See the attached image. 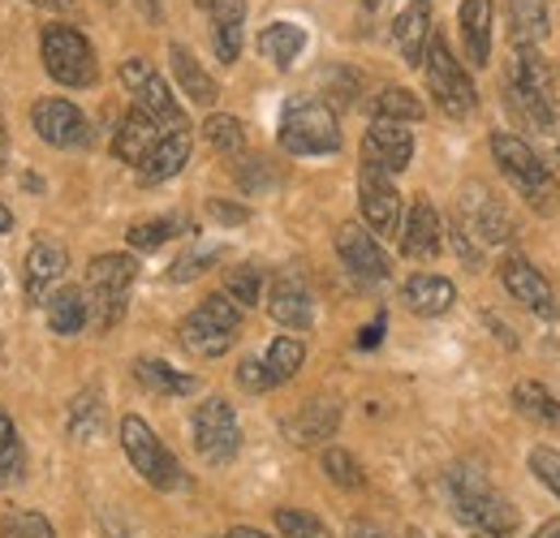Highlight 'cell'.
Segmentation results:
<instances>
[{"instance_id": "obj_1", "label": "cell", "mask_w": 560, "mask_h": 538, "mask_svg": "<svg viewBox=\"0 0 560 538\" xmlns=\"http://www.w3.org/2000/svg\"><path fill=\"white\" fill-rule=\"evenodd\" d=\"M491 155L500 164V173L513 182V190L522 195V202L539 215H557L560 211V182L552 177V168L544 164V155L517 134H491Z\"/></svg>"}, {"instance_id": "obj_2", "label": "cell", "mask_w": 560, "mask_h": 538, "mask_svg": "<svg viewBox=\"0 0 560 538\" xmlns=\"http://www.w3.org/2000/svg\"><path fill=\"white\" fill-rule=\"evenodd\" d=\"M448 500H453V513L488 538H513L517 535V508L491 487L479 470H448Z\"/></svg>"}, {"instance_id": "obj_3", "label": "cell", "mask_w": 560, "mask_h": 538, "mask_svg": "<svg viewBox=\"0 0 560 538\" xmlns=\"http://www.w3.org/2000/svg\"><path fill=\"white\" fill-rule=\"evenodd\" d=\"M509 91L535 130H544V134L557 130V86H552V69L539 57V48H517Z\"/></svg>"}, {"instance_id": "obj_4", "label": "cell", "mask_w": 560, "mask_h": 538, "mask_svg": "<svg viewBox=\"0 0 560 538\" xmlns=\"http://www.w3.org/2000/svg\"><path fill=\"white\" fill-rule=\"evenodd\" d=\"M139 264L135 255H100L86 268V319H95V328H113L126 315V289L135 284Z\"/></svg>"}, {"instance_id": "obj_5", "label": "cell", "mask_w": 560, "mask_h": 538, "mask_svg": "<svg viewBox=\"0 0 560 538\" xmlns=\"http://www.w3.org/2000/svg\"><path fill=\"white\" fill-rule=\"evenodd\" d=\"M280 147L289 155H332L341 151V126L337 113L319 100H298L280 117Z\"/></svg>"}, {"instance_id": "obj_6", "label": "cell", "mask_w": 560, "mask_h": 538, "mask_svg": "<svg viewBox=\"0 0 560 538\" xmlns=\"http://www.w3.org/2000/svg\"><path fill=\"white\" fill-rule=\"evenodd\" d=\"M242 328V306L229 302L224 293H211L208 302L182 319V344L195 353V358H220L233 349Z\"/></svg>"}, {"instance_id": "obj_7", "label": "cell", "mask_w": 560, "mask_h": 538, "mask_svg": "<svg viewBox=\"0 0 560 538\" xmlns=\"http://www.w3.org/2000/svg\"><path fill=\"white\" fill-rule=\"evenodd\" d=\"M422 66H427V82H431V95H435V104L448 113V117H470L475 113V82H470V73L462 69V61L453 57V48L444 44V35H431V44H427V52H422Z\"/></svg>"}, {"instance_id": "obj_8", "label": "cell", "mask_w": 560, "mask_h": 538, "mask_svg": "<svg viewBox=\"0 0 560 538\" xmlns=\"http://www.w3.org/2000/svg\"><path fill=\"white\" fill-rule=\"evenodd\" d=\"M121 448H126V457H130V466L139 470L142 482H151L155 491H177L186 478H182V466H177V457L160 444V435L142 422V418H121Z\"/></svg>"}, {"instance_id": "obj_9", "label": "cell", "mask_w": 560, "mask_h": 538, "mask_svg": "<svg viewBox=\"0 0 560 538\" xmlns=\"http://www.w3.org/2000/svg\"><path fill=\"white\" fill-rule=\"evenodd\" d=\"M39 48H44V69H48L61 86H95L100 66H95V48L86 44L82 31L52 22V26L44 31Z\"/></svg>"}, {"instance_id": "obj_10", "label": "cell", "mask_w": 560, "mask_h": 538, "mask_svg": "<svg viewBox=\"0 0 560 538\" xmlns=\"http://www.w3.org/2000/svg\"><path fill=\"white\" fill-rule=\"evenodd\" d=\"M190 431H195V448L199 457L211 466H229L242 448V426H237V413L224 397H208V401L195 409L190 418Z\"/></svg>"}, {"instance_id": "obj_11", "label": "cell", "mask_w": 560, "mask_h": 538, "mask_svg": "<svg viewBox=\"0 0 560 538\" xmlns=\"http://www.w3.org/2000/svg\"><path fill=\"white\" fill-rule=\"evenodd\" d=\"M121 82L135 91V108L147 113L160 130H186V113H182V104L173 100V91L164 86V78L155 73V69L147 66L142 57H130L126 66H121Z\"/></svg>"}, {"instance_id": "obj_12", "label": "cell", "mask_w": 560, "mask_h": 538, "mask_svg": "<svg viewBox=\"0 0 560 538\" xmlns=\"http://www.w3.org/2000/svg\"><path fill=\"white\" fill-rule=\"evenodd\" d=\"M457 224L479 242V246H500L513 237V220L504 211V202L491 195L488 186H466L457 202Z\"/></svg>"}, {"instance_id": "obj_13", "label": "cell", "mask_w": 560, "mask_h": 538, "mask_svg": "<svg viewBox=\"0 0 560 538\" xmlns=\"http://www.w3.org/2000/svg\"><path fill=\"white\" fill-rule=\"evenodd\" d=\"M358 207H362V220H366L371 237H397L401 233V195H397L388 173L362 168V177H358Z\"/></svg>"}, {"instance_id": "obj_14", "label": "cell", "mask_w": 560, "mask_h": 538, "mask_svg": "<svg viewBox=\"0 0 560 538\" xmlns=\"http://www.w3.org/2000/svg\"><path fill=\"white\" fill-rule=\"evenodd\" d=\"M31 126H35V134L44 138L48 147H86L91 142V126H86L82 108L70 104V100H61V95L35 100Z\"/></svg>"}, {"instance_id": "obj_15", "label": "cell", "mask_w": 560, "mask_h": 538, "mask_svg": "<svg viewBox=\"0 0 560 538\" xmlns=\"http://www.w3.org/2000/svg\"><path fill=\"white\" fill-rule=\"evenodd\" d=\"M500 280H504L509 297H513V302H522L526 311H535L539 319H557V315H560L552 284H548V280L535 271V264H526L522 255H509V259L500 264Z\"/></svg>"}, {"instance_id": "obj_16", "label": "cell", "mask_w": 560, "mask_h": 538, "mask_svg": "<svg viewBox=\"0 0 560 538\" xmlns=\"http://www.w3.org/2000/svg\"><path fill=\"white\" fill-rule=\"evenodd\" d=\"M362 168H380V173H401V168H410V160H415V134L406 130V126H397V121H375L366 138H362Z\"/></svg>"}, {"instance_id": "obj_17", "label": "cell", "mask_w": 560, "mask_h": 538, "mask_svg": "<svg viewBox=\"0 0 560 538\" xmlns=\"http://www.w3.org/2000/svg\"><path fill=\"white\" fill-rule=\"evenodd\" d=\"M337 255H341V264L350 271L353 280H362V284H375V280H388V255L380 250V242L362 229V224H341V233H337Z\"/></svg>"}, {"instance_id": "obj_18", "label": "cell", "mask_w": 560, "mask_h": 538, "mask_svg": "<svg viewBox=\"0 0 560 538\" xmlns=\"http://www.w3.org/2000/svg\"><path fill=\"white\" fill-rule=\"evenodd\" d=\"M268 311L280 328L289 332H306L311 319H315V302H311V289L298 271H280L272 280V293H268Z\"/></svg>"}, {"instance_id": "obj_19", "label": "cell", "mask_w": 560, "mask_h": 538, "mask_svg": "<svg viewBox=\"0 0 560 538\" xmlns=\"http://www.w3.org/2000/svg\"><path fill=\"white\" fill-rule=\"evenodd\" d=\"M337 426H341V405L319 397V401H306L289 422H284V435H289L293 444L311 448V444H324L328 435H337Z\"/></svg>"}, {"instance_id": "obj_20", "label": "cell", "mask_w": 560, "mask_h": 538, "mask_svg": "<svg viewBox=\"0 0 560 538\" xmlns=\"http://www.w3.org/2000/svg\"><path fill=\"white\" fill-rule=\"evenodd\" d=\"M431 35H435L431 31V0H410L393 22V39H397L406 66H422V52H427Z\"/></svg>"}, {"instance_id": "obj_21", "label": "cell", "mask_w": 560, "mask_h": 538, "mask_svg": "<svg viewBox=\"0 0 560 538\" xmlns=\"http://www.w3.org/2000/svg\"><path fill=\"white\" fill-rule=\"evenodd\" d=\"M401 255L406 259H435L440 255V215L427 199L410 207V215L401 220Z\"/></svg>"}, {"instance_id": "obj_22", "label": "cell", "mask_w": 560, "mask_h": 538, "mask_svg": "<svg viewBox=\"0 0 560 538\" xmlns=\"http://www.w3.org/2000/svg\"><path fill=\"white\" fill-rule=\"evenodd\" d=\"M186 160H190V134H186V130H173V134H164L147 155H142L139 177L147 186L168 182V177H177V173L186 168Z\"/></svg>"}, {"instance_id": "obj_23", "label": "cell", "mask_w": 560, "mask_h": 538, "mask_svg": "<svg viewBox=\"0 0 560 538\" xmlns=\"http://www.w3.org/2000/svg\"><path fill=\"white\" fill-rule=\"evenodd\" d=\"M211 44L224 66L242 57V22H246V0H211Z\"/></svg>"}, {"instance_id": "obj_24", "label": "cell", "mask_w": 560, "mask_h": 538, "mask_svg": "<svg viewBox=\"0 0 560 538\" xmlns=\"http://www.w3.org/2000/svg\"><path fill=\"white\" fill-rule=\"evenodd\" d=\"M491 13H495V0H462L457 26H462V44H466L470 66L491 61Z\"/></svg>"}, {"instance_id": "obj_25", "label": "cell", "mask_w": 560, "mask_h": 538, "mask_svg": "<svg viewBox=\"0 0 560 538\" xmlns=\"http://www.w3.org/2000/svg\"><path fill=\"white\" fill-rule=\"evenodd\" d=\"M401 297H406V306H410L415 315L435 319V315H444V311L457 302V289H453V280H444V276L419 271V276H410V280H406Z\"/></svg>"}, {"instance_id": "obj_26", "label": "cell", "mask_w": 560, "mask_h": 538, "mask_svg": "<svg viewBox=\"0 0 560 538\" xmlns=\"http://www.w3.org/2000/svg\"><path fill=\"white\" fill-rule=\"evenodd\" d=\"M66 268H70L66 246H57V242L31 246V255H26V289H31V297H35V302H48L52 280H61Z\"/></svg>"}, {"instance_id": "obj_27", "label": "cell", "mask_w": 560, "mask_h": 538, "mask_svg": "<svg viewBox=\"0 0 560 538\" xmlns=\"http://www.w3.org/2000/svg\"><path fill=\"white\" fill-rule=\"evenodd\" d=\"M509 31L517 48H539L552 31L548 0H509Z\"/></svg>"}, {"instance_id": "obj_28", "label": "cell", "mask_w": 560, "mask_h": 538, "mask_svg": "<svg viewBox=\"0 0 560 538\" xmlns=\"http://www.w3.org/2000/svg\"><path fill=\"white\" fill-rule=\"evenodd\" d=\"M160 126L147 117V113H139V108H130V117L121 121V130H117V138H113V155L121 160V164H135L139 168L142 155L160 142Z\"/></svg>"}, {"instance_id": "obj_29", "label": "cell", "mask_w": 560, "mask_h": 538, "mask_svg": "<svg viewBox=\"0 0 560 538\" xmlns=\"http://www.w3.org/2000/svg\"><path fill=\"white\" fill-rule=\"evenodd\" d=\"M168 61H173L177 86H182L195 104H215V95H220V91H215V78L195 61V52H190L186 44H173V48H168Z\"/></svg>"}, {"instance_id": "obj_30", "label": "cell", "mask_w": 560, "mask_h": 538, "mask_svg": "<svg viewBox=\"0 0 560 538\" xmlns=\"http://www.w3.org/2000/svg\"><path fill=\"white\" fill-rule=\"evenodd\" d=\"M306 48V31L298 22H272L259 31V52L272 61L277 69H289Z\"/></svg>"}, {"instance_id": "obj_31", "label": "cell", "mask_w": 560, "mask_h": 538, "mask_svg": "<svg viewBox=\"0 0 560 538\" xmlns=\"http://www.w3.org/2000/svg\"><path fill=\"white\" fill-rule=\"evenodd\" d=\"M135 375H139V384L147 393H160V397H190L199 388L195 375H182V371H173L168 362H155V358H139Z\"/></svg>"}, {"instance_id": "obj_32", "label": "cell", "mask_w": 560, "mask_h": 538, "mask_svg": "<svg viewBox=\"0 0 560 538\" xmlns=\"http://www.w3.org/2000/svg\"><path fill=\"white\" fill-rule=\"evenodd\" d=\"M48 328L57 337H78L86 328V293L82 289H57L48 297Z\"/></svg>"}, {"instance_id": "obj_33", "label": "cell", "mask_w": 560, "mask_h": 538, "mask_svg": "<svg viewBox=\"0 0 560 538\" xmlns=\"http://www.w3.org/2000/svg\"><path fill=\"white\" fill-rule=\"evenodd\" d=\"M513 405L530 418V422H539V426H557L560 431V401L544 388V384H535V379H522L517 388H513Z\"/></svg>"}, {"instance_id": "obj_34", "label": "cell", "mask_w": 560, "mask_h": 538, "mask_svg": "<svg viewBox=\"0 0 560 538\" xmlns=\"http://www.w3.org/2000/svg\"><path fill=\"white\" fill-rule=\"evenodd\" d=\"M302 362H306V344H302L298 337H277L272 344H268V353H264V366H268L272 384L293 379V375L302 371Z\"/></svg>"}, {"instance_id": "obj_35", "label": "cell", "mask_w": 560, "mask_h": 538, "mask_svg": "<svg viewBox=\"0 0 560 538\" xmlns=\"http://www.w3.org/2000/svg\"><path fill=\"white\" fill-rule=\"evenodd\" d=\"M422 108L419 95L415 91H406V86H388V91H380V100H375V121H397V126H410V121H422Z\"/></svg>"}, {"instance_id": "obj_36", "label": "cell", "mask_w": 560, "mask_h": 538, "mask_svg": "<svg viewBox=\"0 0 560 538\" xmlns=\"http://www.w3.org/2000/svg\"><path fill=\"white\" fill-rule=\"evenodd\" d=\"M224 297L237 302V306H259V297H264V271L255 268V264L229 268V276H224Z\"/></svg>"}, {"instance_id": "obj_37", "label": "cell", "mask_w": 560, "mask_h": 538, "mask_svg": "<svg viewBox=\"0 0 560 538\" xmlns=\"http://www.w3.org/2000/svg\"><path fill=\"white\" fill-rule=\"evenodd\" d=\"M203 134L215 151H224V155H242L246 151V130H242V121L237 117H224V113H215L203 121Z\"/></svg>"}, {"instance_id": "obj_38", "label": "cell", "mask_w": 560, "mask_h": 538, "mask_svg": "<svg viewBox=\"0 0 560 538\" xmlns=\"http://www.w3.org/2000/svg\"><path fill=\"white\" fill-rule=\"evenodd\" d=\"M182 233V220L177 215H160V220H142L130 229V246L135 250H155V246H164L168 237H177Z\"/></svg>"}, {"instance_id": "obj_39", "label": "cell", "mask_w": 560, "mask_h": 538, "mask_svg": "<svg viewBox=\"0 0 560 538\" xmlns=\"http://www.w3.org/2000/svg\"><path fill=\"white\" fill-rule=\"evenodd\" d=\"M277 530L284 538H332V530L315 513H302V508H277Z\"/></svg>"}, {"instance_id": "obj_40", "label": "cell", "mask_w": 560, "mask_h": 538, "mask_svg": "<svg viewBox=\"0 0 560 538\" xmlns=\"http://www.w3.org/2000/svg\"><path fill=\"white\" fill-rule=\"evenodd\" d=\"M324 473H328L337 487H346V491H358V487L366 482L362 466L353 461V453H346V448H324Z\"/></svg>"}, {"instance_id": "obj_41", "label": "cell", "mask_w": 560, "mask_h": 538, "mask_svg": "<svg viewBox=\"0 0 560 538\" xmlns=\"http://www.w3.org/2000/svg\"><path fill=\"white\" fill-rule=\"evenodd\" d=\"M104 426V401H100V393L91 388V393H82L78 401H73V413H70V431L78 440H86V435H95Z\"/></svg>"}, {"instance_id": "obj_42", "label": "cell", "mask_w": 560, "mask_h": 538, "mask_svg": "<svg viewBox=\"0 0 560 538\" xmlns=\"http://www.w3.org/2000/svg\"><path fill=\"white\" fill-rule=\"evenodd\" d=\"M0 538H57V530L39 513H9L0 522Z\"/></svg>"}, {"instance_id": "obj_43", "label": "cell", "mask_w": 560, "mask_h": 538, "mask_svg": "<svg viewBox=\"0 0 560 538\" xmlns=\"http://www.w3.org/2000/svg\"><path fill=\"white\" fill-rule=\"evenodd\" d=\"M220 259V246H199V250H186L173 268H168V280L173 284H186V280H195V276H203Z\"/></svg>"}, {"instance_id": "obj_44", "label": "cell", "mask_w": 560, "mask_h": 538, "mask_svg": "<svg viewBox=\"0 0 560 538\" xmlns=\"http://www.w3.org/2000/svg\"><path fill=\"white\" fill-rule=\"evenodd\" d=\"M530 470H535V478L560 500V453L557 448H544V444L530 448Z\"/></svg>"}, {"instance_id": "obj_45", "label": "cell", "mask_w": 560, "mask_h": 538, "mask_svg": "<svg viewBox=\"0 0 560 538\" xmlns=\"http://www.w3.org/2000/svg\"><path fill=\"white\" fill-rule=\"evenodd\" d=\"M22 466V444H18V431L9 422V413H0V478L13 473Z\"/></svg>"}, {"instance_id": "obj_46", "label": "cell", "mask_w": 560, "mask_h": 538, "mask_svg": "<svg viewBox=\"0 0 560 538\" xmlns=\"http://www.w3.org/2000/svg\"><path fill=\"white\" fill-rule=\"evenodd\" d=\"M237 384H242L246 393H268V388H277L272 375H268V366H264V358H246V362L237 366Z\"/></svg>"}, {"instance_id": "obj_47", "label": "cell", "mask_w": 560, "mask_h": 538, "mask_svg": "<svg viewBox=\"0 0 560 538\" xmlns=\"http://www.w3.org/2000/svg\"><path fill=\"white\" fill-rule=\"evenodd\" d=\"M272 182H277V177L268 173V164H264V160H246V164H242V186H246L250 195H264Z\"/></svg>"}, {"instance_id": "obj_48", "label": "cell", "mask_w": 560, "mask_h": 538, "mask_svg": "<svg viewBox=\"0 0 560 538\" xmlns=\"http://www.w3.org/2000/svg\"><path fill=\"white\" fill-rule=\"evenodd\" d=\"M453 246H457V255H462L466 268H483V246H479L462 224H453Z\"/></svg>"}, {"instance_id": "obj_49", "label": "cell", "mask_w": 560, "mask_h": 538, "mask_svg": "<svg viewBox=\"0 0 560 538\" xmlns=\"http://www.w3.org/2000/svg\"><path fill=\"white\" fill-rule=\"evenodd\" d=\"M211 215L224 220V224H242L250 211H246V207H229V202H211Z\"/></svg>"}, {"instance_id": "obj_50", "label": "cell", "mask_w": 560, "mask_h": 538, "mask_svg": "<svg viewBox=\"0 0 560 538\" xmlns=\"http://www.w3.org/2000/svg\"><path fill=\"white\" fill-rule=\"evenodd\" d=\"M384 340V319H375L371 328H362V337H358V349H371V344H380Z\"/></svg>"}, {"instance_id": "obj_51", "label": "cell", "mask_w": 560, "mask_h": 538, "mask_svg": "<svg viewBox=\"0 0 560 538\" xmlns=\"http://www.w3.org/2000/svg\"><path fill=\"white\" fill-rule=\"evenodd\" d=\"M350 535H353V538H384L380 530H375V526H371V522H353Z\"/></svg>"}, {"instance_id": "obj_52", "label": "cell", "mask_w": 560, "mask_h": 538, "mask_svg": "<svg viewBox=\"0 0 560 538\" xmlns=\"http://www.w3.org/2000/svg\"><path fill=\"white\" fill-rule=\"evenodd\" d=\"M535 538H560V522H544V526L535 530Z\"/></svg>"}, {"instance_id": "obj_53", "label": "cell", "mask_w": 560, "mask_h": 538, "mask_svg": "<svg viewBox=\"0 0 560 538\" xmlns=\"http://www.w3.org/2000/svg\"><path fill=\"white\" fill-rule=\"evenodd\" d=\"M9 229H13V211H9V207H4V202H0V237H4V233H9Z\"/></svg>"}, {"instance_id": "obj_54", "label": "cell", "mask_w": 560, "mask_h": 538, "mask_svg": "<svg viewBox=\"0 0 560 538\" xmlns=\"http://www.w3.org/2000/svg\"><path fill=\"white\" fill-rule=\"evenodd\" d=\"M142 4V13H147V17H151V22H155V17H160V0H139Z\"/></svg>"}, {"instance_id": "obj_55", "label": "cell", "mask_w": 560, "mask_h": 538, "mask_svg": "<svg viewBox=\"0 0 560 538\" xmlns=\"http://www.w3.org/2000/svg\"><path fill=\"white\" fill-rule=\"evenodd\" d=\"M229 538H268V535H259V530H250V526H237V530H229Z\"/></svg>"}, {"instance_id": "obj_56", "label": "cell", "mask_w": 560, "mask_h": 538, "mask_svg": "<svg viewBox=\"0 0 560 538\" xmlns=\"http://www.w3.org/2000/svg\"><path fill=\"white\" fill-rule=\"evenodd\" d=\"M31 4H44V9H57V4H66V0H31Z\"/></svg>"}, {"instance_id": "obj_57", "label": "cell", "mask_w": 560, "mask_h": 538, "mask_svg": "<svg viewBox=\"0 0 560 538\" xmlns=\"http://www.w3.org/2000/svg\"><path fill=\"white\" fill-rule=\"evenodd\" d=\"M406 538H422V535H415V530H410V535H406Z\"/></svg>"}, {"instance_id": "obj_58", "label": "cell", "mask_w": 560, "mask_h": 538, "mask_svg": "<svg viewBox=\"0 0 560 538\" xmlns=\"http://www.w3.org/2000/svg\"><path fill=\"white\" fill-rule=\"evenodd\" d=\"M195 4H211V0H195Z\"/></svg>"}, {"instance_id": "obj_59", "label": "cell", "mask_w": 560, "mask_h": 538, "mask_svg": "<svg viewBox=\"0 0 560 538\" xmlns=\"http://www.w3.org/2000/svg\"><path fill=\"white\" fill-rule=\"evenodd\" d=\"M366 4H380V0H366Z\"/></svg>"}]
</instances>
